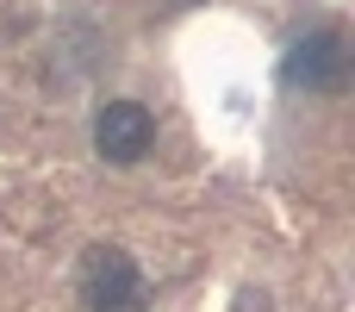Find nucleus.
Here are the masks:
<instances>
[{
	"instance_id": "nucleus-1",
	"label": "nucleus",
	"mask_w": 355,
	"mask_h": 312,
	"mask_svg": "<svg viewBox=\"0 0 355 312\" xmlns=\"http://www.w3.org/2000/svg\"><path fill=\"white\" fill-rule=\"evenodd\" d=\"M81 300L87 312H150V281L119 244H94L81 256Z\"/></svg>"
},
{
	"instance_id": "nucleus-2",
	"label": "nucleus",
	"mask_w": 355,
	"mask_h": 312,
	"mask_svg": "<svg viewBox=\"0 0 355 312\" xmlns=\"http://www.w3.org/2000/svg\"><path fill=\"white\" fill-rule=\"evenodd\" d=\"M343 81H349V44H343L337 25L300 38L281 56V88H293V94H337Z\"/></svg>"
},
{
	"instance_id": "nucleus-3",
	"label": "nucleus",
	"mask_w": 355,
	"mask_h": 312,
	"mask_svg": "<svg viewBox=\"0 0 355 312\" xmlns=\"http://www.w3.org/2000/svg\"><path fill=\"white\" fill-rule=\"evenodd\" d=\"M150 144H156V119H150V106H137V100H106V106L94 113V150H100L106 163L131 169V163H144Z\"/></svg>"
}]
</instances>
